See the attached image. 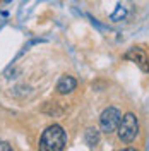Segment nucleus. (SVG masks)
I'll list each match as a JSON object with an SVG mask.
<instances>
[{"instance_id": "obj_1", "label": "nucleus", "mask_w": 149, "mask_h": 151, "mask_svg": "<svg viewBox=\"0 0 149 151\" xmlns=\"http://www.w3.org/2000/svg\"><path fill=\"white\" fill-rule=\"evenodd\" d=\"M67 146V134L60 125H50L43 132L39 139V150L41 151H62Z\"/></svg>"}, {"instance_id": "obj_2", "label": "nucleus", "mask_w": 149, "mask_h": 151, "mask_svg": "<svg viewBox=\"0 0 149 151\" xmlns=\"http://www.w3.org/2000/svg\"><path fill=\"white\" fill-rule=\"evenodd\" d=\"M118 137H120L122 142H132L137 134H139V122H137V117L134 113H125L120 120V125H118Z\"/></svg>"}, {"instance_id": "obj_3", "label": "nucleus", "mask_w": 149, "mask_h": 151, "mask_svg": "<svg viewBox=\"0 0 149 151\" xmlns=\"http://www.w3.org/2000/svg\"><path fill=\"white\" fill-rule=\"evenodd\" d=\"M122 120V113L118 108L115 106H108L106 110H103L101 117H100V127L105 134H113L118 129Z\"/></svg>"}, {"instance_id": "obj_4", "label": "nucleus", "mask_w": 149, "mask_h": 151, "mask_svg": "<svg viewBox=\"0 0 149 151\" xmlns=\"http://www.w3.org/2000/svg\"><path fill=\"white\" fill-rule=\"evenodd\" d=\"M123 58L134 62L142 72H149V57H148V53H146L142 48H139V47L130 48V50L123 55Z\"/></svg>"}, {"instance_id": "obj_5", "label": "nucleus", "mask_w": 149, "mask_h": 151, "mask_svg": "<svg viewBox=\"0 0 149 151\" xmlns=\"http://www.w3.org/2000/svg\"><path fill=\"white\" fill-rule=\"evenodd\" d=\"M75 86H77V81H75L72 76H64L57 83V91L60 94H69L75 89Z\"/></svg>"}, {"instance_id": "obj_6", "label": "nucleus", "mask_w": 149, "mask_h": 151, "mask_svg": "<svg viewBox=\"0 0 149 151\" xmlns=\"http://www.w3.org/2000/svg\"><path fill=\"white\" fill-rule=\"evenodd\" d=\"M98 142H100V131L94 129V127H89V129L86 131V144H87L89 148H93Z\"/></svg>"}, {"instance_id": "obj_7", "label": "nucleus", "mask_w": 149, "mask_h": 151, "mask_svg": "<svg viewBox=\"0 0 149 151\" xmlns=\"http://www.w3.org/2000/svg\"><path fill=\"white\" fill-rule=\"evenodd\" d=\"M123 16H125V9H122L120 5H118V10H117V12L112 16V19H113V21H117L118 17H123Z\"/></svg>"}, {"instance_id": "obj_8", "label": "nucleus", "mask_w": 149, "mask_h": 151, "mask_svg": "<svg viewBox=\"0 0 149 151\" xmlns=\"http://www.w3.org/2000/svg\"><path fill=\"white\" fill-rule=\"evenodd\" d=\"M10 150H12V146H10L9 142L0 141V151H10Z\"/></svg>"}, {"instance_id": "obj_9", "label": "nucleus", "mask_w": 149, "mask_h": 151, "mask_svg": "<svg viewBox=\"0 0 149 151\" xmlns=\"http://www.w3.org/2000/svg\"><path fill=\"white\" fill-rule=\"evenodd\" d=\"M5 2H10V0H5Z\"/></svg>"}]
</instances>
